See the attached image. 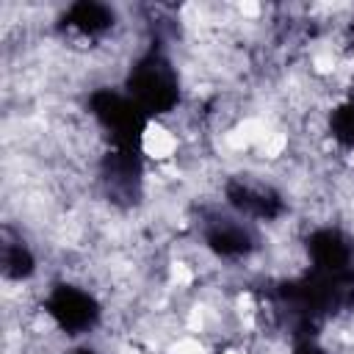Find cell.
Returning <instances> with one entry per match:
<instances>
[{
    "instance_id": "obj_1",
    "label": "cell",
    "mask_w": 354,
    "mask_h": 354,
    "mask_svg": "<svg viewBox=\"0 0 354 354\" xmlns=\"http://www.w3.org/2000/svg\"><path fill=\"white\" fill-rule=\"evenodd\" d=\"M180 144H183V136L171 124H166L160 119L147 122V127L141 133V152L149 160H155L158 166L174 163L177 160V152H180Z\"/></svg>"
}]
</instances>
